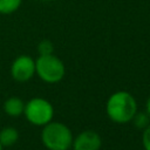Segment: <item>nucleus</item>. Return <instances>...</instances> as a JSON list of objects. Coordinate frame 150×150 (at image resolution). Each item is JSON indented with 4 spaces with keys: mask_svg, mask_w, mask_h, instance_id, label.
Instances as JSON below:
<instances>
[{
    "mask_svg": "<svg viewBox=\"0 0 150 150\" xmlns=\"http://www.w3.org/2000/svg\"><path fill=\"white\" fill-rule=\"evenodd\" d=\"M101 136L94 130H84L73 139L74 150H100Z\"/></svg>",
    "mask_w": 150,
    "mask_h": 150,
    "instance_id": "423d86ee",
    "label": "nucleus"
},
{
    "mask_svg": "<svg viewBox=\"0 0 150 150\" xmlns=\"http://www.w3.org/2000/svg\"><path fill=\"white\" fill-rule=\"evenodd\" d=\"M35 74V60L29 55H19L11 66V75L18 82H26Z\"/></svg>",
    "mask_w": 150,
    "mask_h": 150,
    "instance_id": "39448f33",
    "label": "nucleus"
},
{
    "mask_svg": "<svg viewBox=\"0 0 150 150\" xmlns=\"http://www.w3.org/2000/svg\"><path fill=\"white\" fill-rule=\"evenodd\" d=\"M146 112H148L149 116H150V96H149V98H148V101H146Z\"/></svg>",
    "mask_w": 150,
    "mask_h": 150,
    "instance_id": "ddd939ff",
    "label": "nucleus"
},
{
    "mask_svg": "<svg viewBox=\"0 0 150 150\" xmlns=\"http://www.w3.org/2000/svg\"><path fill=\"white\" fill-rule=\"evenodd\" d=\"M40 1H52V0H40Z\"/></svg>",
    "mask_w": 150,
    "mask_h": 150,
    "instance_id": "2eb2a0df",
    "label": "nucleus"
},
{
    "mask_svg": "<svg viewBox=\"0 0 150 150\" xmlns=\"http://www.w3.org/2000/svg\"><path fill=\"white\" fill-rule=\"evenodd\" d=\"M22 0H0V14H13L20 8Z\"/></svg>",
    "mask_w": 150,
    "mask_h": 150,
    "instance_id": "1a4fd4ad",
    "label": "nucleus"
},
{
    "mask_svg": "<svg viewBox=\"0 0 150 150\" xmlns=\"http://www.w3.org/2000/svg\"><path fill=\"white\" fill-rule=\"evenodd\" d=\"M132 121H134L135 127H137L138 129H145L150 124V116L148 112H144V111L136 112Z\"/></svg>",
    "mask_w": 150,
    "mask_h": 150,
    "instance_id": "9d476101",
    "label": "nucleus"
},
{
    "mask_svg": "<svg viewBox=\"0 0 150 150\" xmlns=\"http://www.w3.org/2000/svg\"><path fill=\"white\" fill-rule=\"evenodd\" d=\"M19 139V132L13 127H6L0 131V143L2 146H12Z\"/></svg>",
    "mask_w": 150,
    "mask_h": 150,
    "instance_id": "6e6552de",
    "label": "nucleus"
},
{
    "mask_svg": "<svg viewBox=\"0 0 150 150\" xmlns=\"http://www.w3.org/2000/svg\"><path fill=\"white\" fill-rule=\"evenodd\" d=\"M142 144L143 148L145 150H150V124L143 129V134H142Z\"/></svg>",
    "mask_w": 150,
    "mask_h": 150,
    "instance_id": "f8f14e48",
    "label": "nucleus"
},
{
    "mask_svg": "<svg viewBox=\"0 0 150 150\" xmlns=\"http://www.w3.org/2000/svg\"><path fill=\"white\" fill-rule=\"evenodd\" d=\"M54 50V46L52 43V41L49 40H41L38 45V53L39 55H48V54H53Z\"/></svg>",
    "mask_w": 150,
    "mask_h": 150,
    "instance_id": "9b49d317",
    "label": "nucleus"
},
{
    "mask_svg": "<svg viewBox=\"0 0 150 150\" xmlns=\"http://www.w3.org/2000/svg\"><path fill=\"white\" fill-rule=\"evenodd\" d=\"M4 110L8 116L18 117L23 114L25 110V102L16 96H12L7 98L4 103Z\"/></svg>",
    "mask_w": 150,
    "mask_h": 150,
    "instance_id": "0eeeda50",
    "label": "nucleus"
},
{
    "mask_svg": "<svg viewBox=\"0 0 150 150\" xmlns=\"http://www.w3.org/2000/svg\"><path fill=\"white\" fill-rule=\"evenodd\" d=\"M73 139L70 129L61 122L50 121L43 125L41 141L48 150H69L73 144Z\"/></svg>",
    "mask_w": 150,
    "mask_h": 150,
    "instance_id": "f03ea898",
    "label": "nucleus"
},
{
    "mask_svg": "<svg viewBox=\"0 0 150 150\" xmlns=\"http://www.w3.org/2000/svg\"><path fill=\"white\" fill-rule=\"evenodd\" d=\"M35 74L47 83H56L63 79L66 68L61 59L54 54L39 55L35 60Z\"/></svg>",
    "mask_w": 150,
    "mask_h": 150,
    "instance_id": "7ed1b4c3",
    "label": "nucleus"
},
{
    "mask_svg": "<svg viewBox=\"0 0 150 150\" xmlns=\"http://www.w3.org/2000/svg\"><path fill=\"white\" fill-rule=\"evenodd\" d=\"M105 111L108 117L118 124L131 122L137 112V103L135 97L125 91L118 90L110 95L105 104Z\"/></svg>",
    "mask_w": 150,
    "mask_h": 150,
    "instance_id": "f257e3e1",
    "label": "nucleus"
},
{
    "mask_svg": "<svg viewBox=\"0 0 150 150\" xmlns=\"http://www.w3.org/2000/svg\"><path fill=\"white\" fill-rule=\"evenodd\" d=\"M2 148H4V146H2V145H1V143H0V150H2Z\"/></svg>",
    "mask_w": 150,
    "mask_h": 150,
    "instance_id": "4468645a",
    "label": "nucleus"
},
{
    "mask_svg": "<svg viewBox=\"0 0 150 150\" xmlns=\"http://www.w3.org/2000/svg\"><path fill=\"white\" fill-rule=\"evenodd\" d=\"M23 115L30 124L36 127H43L53 120L54 108L52 103L46 98L34 97L25 103Z\"/></svg>",
    "mask_w": 150,
    "mask_h": 150,
    "instance_id": "20e7f679",
    "label": "nucleus"
}]
</instances>
